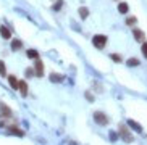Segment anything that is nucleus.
I'll return each instance as SVG.
<instances>
[{
    "label": "nucleus",
    "instance_id": "obj_1",
    "mask_svg": "<svg viewBox=\"0 0 147 145\" xmlns=\"http://www.w3.org/2000/svg\"><path fill=\"white\" fill-rule=\"evenodd\" d=\"M92 44H94L95 48H104L107 45V36L104 34H97L92 37Z\"/></svg>",
    "mask_w": 147,
    "mask_h": 145
},
{
    "label": "nucleus",
    "instance_id": "obj_25",
    "mask_svg": "<svg viewBox=\"0 0 147 145\" xmlns=\"http://www.w3.org/2000/svg\"><path fill=\"white\" fill-rule=\"evenodd\" d=\"M86 97L89 98V100H92V94H91V92H86Z\"/></svg>",
    "mask_w": 147,
    "mask_h": 145
},
{
    "label": "nucleus",
    "instance_id": "obj_24",
    "mask_svg": "<svg viewBox=\"0 0 147 145\" xmlns=\"http://www.w3.org/2000/svg\"><path fill=\"white\" fill-rule=\"evenodd\" d=\"M117 137H118V136H117V134H115V132H110V139H112L113 142L117 140Z\"/></svg>",
    "mask_w": 147,
    "mask_h": 145
},
{
    "label": "nucleus",
    "instance_id": "obj_14",
    "mask_svg": "<svg viewBox=\"0 0 147 145\" xmlns=\"http://www.w3.org/2000/svg\"><path fill=\"white\" fill-rule=\"evenodd\" d=\"M50 81L52 82H61L63 81V76L57 74V72H52V74H50Z\"/></svg>",
    "mask_w": 147,
    "mask_h": 145
},
{
    "label": "nucleus",
    "instance_id": "obj_6",
    "mask_svg": "<svg viewBox=\"0 0 147 145\" xmlns=\"http://www.w3.org/2000/svg\"><path fill=\"white\" fill-rule=\"evenodd\" d=\"M0 36H2V39L8 40V39H11V31L7 26H0Z\"/></svg>",
    "mask_w": 147,
    "mask_h": 145
},
{
    "label": "nucleus",
    "instance_id": "obj_20",
    "mask_svg": "<svg viewBox=\"0 0 147 145\" xmlns=\"http://www.w3.org/2000/svg\"><path fill=\"white\" fill-rule=\"evenodd\" d=\"M61 7H63V0H57V3L53 5V10H55V11H58Z\"/></svg>",
    "mask_w": 147,
    "mask_h": 145
},
{
    "label": "nucleus",
    "instance_id": "obj_2",
    "mask_svg": "<svg viewBox=\"0 0 147 145\" xmlns=\"http://www.w3.org/2000/svg\"><path fill=\"white\" fill-rule=\"evenodd\" d=\"M94 121L97 124H100V126H107L108 124V118L105 113H102V111H95L94 113Z\"/></svg>",
    "mask_w": 147,
    "mask_h": 145
},
{
    "label": "nucleus",
    "instance_id": "obj_11",
    "mask_svg": "<svg viewBox=\"0 0 147 145\" xmlns=\"http://www.w3.org/2000/svg\"><path fill=\"white\" fill-rule=\"evenodd\" d=\"M26 55L31 60H37V58H39V53H37V50H34V48H29V50L26 52Z\"/></svg>",
    "mask_w": 147,
    "mask_h": 145
},
{
    "label": "nucleus",
    "instance_id": "obj_19",
    "mask_svg": "<svg viewBox=\"0 0 147 145\" xmlns=\"http://www.w3.org/2000/svg\"><path fill=\"white\" fill-rule=\"evenodd\" d=\"M110 58H112L113 61H117V63H121V61H123V60H121V56L118 55V53H112V55H110Z\"/></svg>",
    "mask_w": 147,
    "mask_h": 145
},
{
    "label": "nucleus",
    "instance_id": "obj_12",
    "mask_svg": "<svg viewBox=\"0 0 147 145\" xmlns=\"http://www.w3.org/2000/svg\"><path fill=\"white\" fill-rule=\"evenodd\" d=\"M118 11L123 13V15H126V13L129 11V7H128V3H126V2H121V3L118 5Z\"/></svg>",
    "mask_w": 147,
    "mask_h": 145
},
{
    "label": "nucleus",
    "instance_id": "obj_10",
    "mask_svg": "<svg viewBox=\"0 0 147 145\" xmlns=\"http://www.w3.org/2000/svg\"><path fill=\"white\" fill-rule=\"evenodd\" d=\"M133 36H134V39H136V40H144V37H146V36H144V32L141 29H134L133 31Z\"/></svg>",
    "mask_w": 147,
    "mask_h": 145
},
{
    "label": "nucleus",
    "instance_id": "obj_22",
    "mask_svg": "<svg viewBox=\"0 0 147 145\" xmlns=\"http://www.w3.org/2000/svg\"><path fill=\"white\" fill-rule=\"evenodd\" d=\"M26 74H28L29 77H34V76H36V74H34V69H32V68H28V69H26Z\"/></svg>",
    "mask_w": 147,
    "mask_h": 145
},
{
    "label": "nucleus",
    "instance_id": "obj_23",
    "mask_svg": "<svg viewBox=\"0 0 147 145\" xmlns=\"http://www.w3.org/2000/svg\"><path fill=\"white\" fill-rule=\"evenodd\" d=\"M142 55L147 58V42H144V44H142Z\"/></svg>",
    "mask_w": 147,
    "mask_h": 145
},
{
    "label": "nucleus",
    "instance_id": "obj_17",
    "mask_svg": "<svg viewBox=\"0 0 147 145\" xmlns=\"http://www.w3.org/2000/svg\"><path fill=\"white\" fill-rule=\"evenodd\" d=\"M139 63H141V61H139L138 58H129V60L126 61V64H128V66H138Z\"/></svg>",
    "mask_w": 147,
    "mask_h": 145
},
{
    "label": "nucleus",
    "instance_id": "obj_18",
    "mask_svg": "<svg viewBox=\"0 0 147 145\" xmlns=\"http://www.w3.org/2000/svg\"><path fill=\"white\" fill-rule=\"evenodd\" d=\"M0 76H7V68L3 61H0Z\"/></svg>",
    "mask_w": 147,
    "mask_h": 145
},
{
    "label": "nucleus",
    "instance_id": "obj_8",
    "mask_svg": "<svg viewBox=\"0 0 147 145\" xmlns=\"http://www.w3.org/2000/svg\"><path fill=\"white\" fill-rule=\"evenodd\" d=\"M7 134H13V136H20V137H23V136H24V131L18 129L16 126H10L8 131H7Z\"/></svg>",
    "mask_w": 147,
    "mask_h": 145
},
{
    "label": "nucleus",
    "instance_id": "obj_15",
    "mask_svg": "<svg viewBox=\"0 0 147 145\" xmlns=\"http://www.w3.org/2000/svg\"><path fill=\"white\" fill-rule=\"evenodd\" d=\"M79 16H81L82 19H86V18L89 16V10H87L86 7H81V8H79Z\"/></svg>",
    "mask_w": 147,
    "mask_h": 145
},
{
    "label": "nucleus",
    "instance_id": "obj_5",
    "mask_svg": "<svg viewBox=\"0 0 147 145\" xmlns=\"http://www.w3.org/2000/svg\"><path fill=\"white\" fill-rule=\"evenodd\" d=\"M0 116H2V118H11V116H13V111L10 110L3 102H0Z\"/></svg>",
    "mask_w": 147,
    "mask_h": 145
},
{
    "label": "nucleus",
    "instance_id": "obj_7",
    "mask_svg": "<svg viewBox=\"0 0 147 145\" xmlns=\"http://www.w3.org/2000/svg\"><path fill=\"white\" fill-rule=\"evenodd\" d=\"M18 90H20V94L23 97H26L28 95V84L26 81H18Z\"/></svg>",
    "mask_w": 147,
    "mask_h": 145
},
{
    "label": "nucleus",
    "instance_id": "obj_4",
    "mask_svg": "<svg viewBox=\"0 0 147 145\" xmlns=\"http://www.w3.org/2000/svg\"><path fill=\"white\" fill-rule=\"evenodd\" d=\"M34 74L37 77H44V63L39 60V58L34 61Z\"/></svg>",
    "mask_w": 147,
    "mask_h": 145
},
{
    "label": "nucleus",
    "instance_id": "obj_16",
    "mask_svg": "<svg viewBox=\"0 0 147 145\" xmlns=\"http://www.w3.org/2000/svg\"><path fill=\"white\" fill-rule=\"evenodd\" d=\"M128 124H129V126H133V129H134V131H138V132H141V131H142V128H141V124L134 123V121H128Z\"/></svg>",
    "mask_w": 147,
    "mask_h": 145
},
{
    "label": "nucleus",
    "instance_id": "obj_21",
    "mask_svg": "<svg viewBox=\"0 0 147 145\" xmlns=\"http://www.w3.org/2000/svg\"><path fill=\"white\" fill-rule=\"evenodd\" d=\"M126 24H128V26H131V24H136V18H134V16L126 18Z\"/></svg>",
    "mask_w": 147,
    "mask_h": 145
},
{
    "label": "nucleus",
    "instance_id": "obj_13",
    "mask_svg": "<svg viewBox=\"0 0 147 145\" xmlns=\"http://www.w3.org/2000/svg\"><path fill=\"white\" fill-rule=\"evenodd\" d=\"M8 82H10V85H11V89L18 90V79H16V77L10 74V76H8Z\"/></svg>",
    "mask_w": 147,
    "mask_h": 145
},
{
    "label": "nucleus",
    "instance_id": "obj_3",
    "mask_svg": "<svg viewBox=\"0 0 147 145\" xmlns=\"http://www.w3.org/2000/svg\"><path fill=\"white\" fill-rule=\"evenodd\" d=\"M120 136L125 142H133V136H131L129 129L126 128V126H123V124L120 126Z\"/></svg>",
    "mask_w": 147,
    "mask_h": 145
},
{
    "label": "nucleus",
    "instance_id": "obj_9",
    "mask_svg": "<svg viewBox=\"0 0 147 145\" xmlns=\"http://www.w3.org/2000/svg\"><path fill=\"white\" fill-rule=\"evenodd\" d=\"M21 48H23V42L20 39H13V40H11V50L18 52V50H21Z\"/></svg>",
    "mask_w": 147,
    "mask_h": 145
}]
</instances>
